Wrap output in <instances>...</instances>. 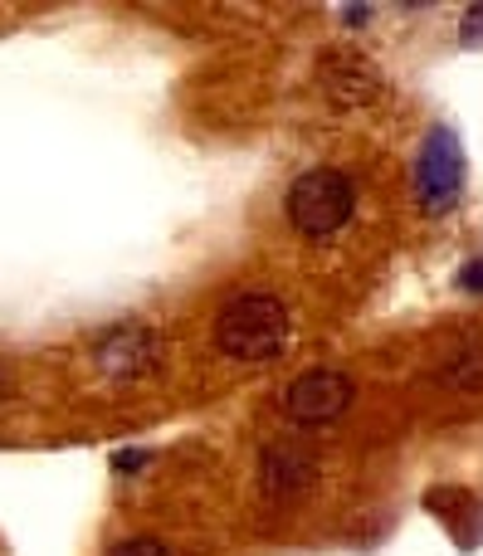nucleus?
<instances>
[{"label": "nucleus", "mask_w": 483, "mask_h": 556, "mask_svg": "<svg viewBox=\"0 0 483 556\" xmlns=\"http://www.w3.org/2000/svg\"><path fill=\"white\" fill-rule=\"evenodd\" d=\"M215 346L244 366L279 362L289 352V307L274 293H234L215 317Z\"/></svg>", "instance_id": "obj_1"}, {"label": "nucleus", "mask_w": 483, "mask_h": 556, "mask_svg": "<svg viewBox=\"0 0 483 556\" xmlns=\"http://www.w3.org/2000/svg\"><path fill=\"white\" fill-rule=\"evenodd\" d=\"M289 211L293 230H303L308 240H332L338 230H347V220L357 215V186L352 176L332 172V166H318V172H303L298 181L289 186Z\"/></svg>", "instance_id": "obj_2"}, {"label": "nucleus", "mask_w": 483, "mask_h": 556, "mask_svg": "<svg viewBox=\"0 0 483 556\" xmlns=\"http://www.w3.org/2000/svg\"><path fill=\"white\" fill-rule=\"evenodd\" d=\"M465 176H469V162H465V147L449 127H430L425 142H420V162H416V191L425 201V211H449L459 205L465 195Z\"/></svg>", "instance_id": "obj_3"}, {"label": "nucleus", "mask_w": 483, "mask_h": 556, "mask_svg": "<svg viewBox=\"0 0 483 556\" xmlns=\"http://www.w3.org/2000/svg\"><path fill=\"white\" fill-rule=\"evenodd\" d=\"M352 405V381L332 366H318V371H303L298 381L283 391V415L293 425H332L342 410Z\"/></svg>", "instance_id": "obj_4"}, {"label": "nucleus", "mask_w": 483, "mask_h": 556, "mask_svg": "<svg viewBox=\"0 0 483 556\" xmlns=\"http://www.w3.org/2000/svg\"><path fill=\"white\" fill-rule=\"evenodd\" d=\"M93 362L103 376H113V381H137V376L156 371V362H162V342H156L152 327H113V332L98 337L93 346Z\"/></svg>", "instance_id": "obj_5"}, {"label": "nucleus", "mask_w": 483, "mask_h": 556, "mask_svg": "<svg viewBox=\"0 0 483 556\" xmlns=\"http://www.w3.org/2000/svg\"><path fill=\"white\" fill-rule=\"evenodd\" d=\"M313 479H318V464H313L308 450H298V444H269L259 459V489L269 493V498H298V493L313 489Z\"/></svg>", "instance_id": "obj_6"}, {"label": "nucleus", "mask_w": 483, "mask_h": 556, "mask_svg": "<svg viewBox=\"0 0 483 556\" xmlns=\"http://www.w3.org/2000/svg\"><path fill=\"white\" fill-rule=\"evenodd\" d=\"M322 84L342 103H361L367 93H377V74L367 68L361 54H328L322 59Z\"/></svg>", "instance_id": "obj_7"}, {"label": "nucleus", "mask_w": 483, "mask_h": 556, "mask_svg": "<svg viewBox=\"0 0 483 556\" xmlns=\"http://www.w3.org/2000/svg\"><path fill=\"white\" fill-rule=\"evenodd\" d=\"M107 556H171V552H166L156 538H127V542H117Z\"/></svg>", "instance_id": "obj_8"}, {"label": "nucleus", "mask_w": 483, "mask_h": 556, "mask_svg": "<svg viewBox=\"0 0 483 556\" xmlns=\"http://www.w3.org/2000/svg\"><path fill=\"white\" fill-rule=\"evenodd\" d=\"M449 381H459V386H483V352L465 356V362H455V376H449Z\"/></svg>", "instance_id": "obj_9"}, {"label": "nucleus", "mask_w": 483, "mask_h": 556, "mask_svg": "<svg viewBox=\"0 0 483 556\" xmlns=\"http://www.w3.org/2000/svg\"><path fill=\"white\" fill-rule=\"evenodd\" d=\"M465 35H469V39H479V35H483V5H474V10L465 15Z\"/></svg>", "instance_id": "obj_10"}, {"label": "nucleus", "mask_w": 483, "mask_h": 556, "mask_svg": "<svg viewBox=\"0 0 483 556\" xmlns=\"http://www.w3.org/2000/svg\"><path fill=\"white\" fill-rule=\"evenodd\" d=\"M465 283H469V288H479V293H483V269H469V274H465Z\"/></svg>", "instance_id": "obj_11"}]
</instances>
